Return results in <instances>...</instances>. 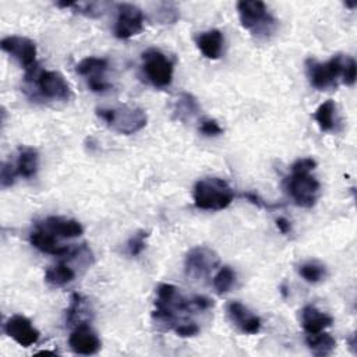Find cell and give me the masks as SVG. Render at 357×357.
Masks as SVG:
<instances>
[{"mask_svg":"<svg viewBox=\"0 0 357 357\" xmlns=\"http://www.w3.org/2000/svg\"><path fill=\"white\" fill-rule=\"evenodd\" d=\"M212 305V300L205 296H194L188 298L184 297L176 286L162 283L156 289L153 317L166 324L170 329H174L181 322L188 321L181 312L190 314L192 311H205Z\"/></svg>","mask_w":357,"mask_h":357,"instance_id":"6da1fadb","label":"cell"},{"mask_svg":"<svg viewBox=\"0 0 357 357\" xmlns=\"http://www.w3.org/2000/svg\"><path fill=\"white\" fill-rule=\"evenodd\" d=\"M194 204L199 209L220 211L227 208L233 198V188L219 177H204L194 185Z\"/></svg>","mask_w":357,"mask_h":357,"instance_id":"7a4b0ae2","label":"cell"},{"mask_svg":"<svg viewBox=\"0 0 357 357\" xmlns=\"http://www.w3.org/2000/svg\"><path fill=\"white\" fill-rule=\"evenodd\" d=\"M96 116L113 131L124 135H131L146 126L148 117L141 107L119 106V107H99Z\"/></svg>","mask_w":357,"mask_h":357,"instance_id":"3957f363","label":"cell"},{"mask_svg":"<svg viewBox=\"0 0 357 357\" xmlns=\"http://www.w3.org/2000/svg\"><path fill=\"white\" fill-rule=\"evenodd\" d=\"M237 11L243 28L257 38H268L276 28V20L268 11L264 1L241 0L237 3Z\"/></svg>","mask_w":357,"mask_h":357,"instance_id":"277c9868","label":"cell"},{"mask_svg":"<svg viewBox=\"0 0 357 357\" xmlns=\"http://www.w3.org/2000/svg\"><path fill=\"white\" fill-rule=\"evenodd\" d=\"M347 57L349 56L336 54L325 63L317 61L314 59H308L305 61V67H307V77L310 84L319 91L336 86L337 81L339 79L342 81Z\"/></svg>","mask_w":357,"mask_h":357,"instance_id":"5b68a950","label":"cell"},{"mask_svg":"<svg viewBox=\"0 0 357 357\" xmlns=\"http://www.w3.org/2000/svg\"><path fill=\"white\" fill-rule=\"evenodd\" d=\"M25 81H33L38 93L49 100H68L71 98V88L66 78L50 70H38V66L25 74Z\"/></svg>","mask_w":357,"mask_h":357,"instance_id":"8992f818","label":"cell"},{"mask_svg":"<svg viewBox=\"0 0 357 357\" xmlns=\"http://www.w3.org/2000/svg\"><path fill=\"white\" fill-rule=\"evenodd\" d=\"M283 185L291 201L301 208H312L319 197L321 185L311 172L291 170Z\"/></svg>","mask_w":357,"mask_h":357,"instance_id":"52a82bcc","label":"cell"},{"mask_svg":"<svg viewBox=\"0 0 357 357\" xmlns=\"http://www.w3.org/2000/svg\"><path fill=\"white\" fill-rule=\"evenodd\" d=\"M142 73L156 88H166L173 81V63L159 49H148L141 56Z\"/></svg>","mask_w":357,"mask_h":357,"instance_id":"ba28073f","label":"cell"},{"mask_svg":"<svg viewBox=\"0 0 357 357\" xmlns=\"http://www.w3.org/2000/svg\"><path fill=\"white\" fill-rule=\"evenodd\" d=\"M220 264L219 255L209 247L198 245L191 248L184 259V272L194 280L205 279Z\"/></svg>","mask_w":357,"mask_h":357,"instance_id":"9c48e42d","label":"cell"},{"mask_svg":"<svg viewBox=\"0 0 357 357\" xmlns=\"http://www.w3.org/2000/svg\"><path fill=\"white\" fill-rule=\"evenodd\" d=\"M144 22V13L139 7L130 3H120L117 6L114 36L119 39H130L142 32Z\"/></svg>","mask_w":357,"mask_h":357,"instance_id":"30bf717a","label":"cell"},{"mask_svg":"<svg viewBox=\"0 0 357 357\" xmlns=\"http://www.w3.org/2000/svg\"><path fill=\"white\" fill-rule=\"evenodd\" d=\"M0 46L6 53L13 56L25 68V71L36 67V45L31 39L11 35L3 38Z\"/></svg>","mask_w":357,"mask_h":357,"instance_id":"8fae6325","label":"cell"},{"mask_svg":"<svg viewBox=\"0 0 357 357\" xmlns=\"http://www.w3.org/2000/svg\"><path fill=\"white\" fill-rule=\"evenodd\" d=\"M77 73L86 79L88 88L93 92H103L110 88V84L105 79V73L107 70V60L103 57H85L77 67Z\"/></svg>","mask_w":357,"mask_h":357,"instance_id":"7c38bea8","label":"cell"},{"mask_svg":"<svg viewBox=\"0 0 357 357\" xmlns=\"http://www.w3.org/2000/svg\"><path fill=\"white\" fill-rule=\"evenodd\" d=\"M4 332L14 339L20 346L29 347L35 344L39 339L38 329L32 325V322L24 315H13L4 324Z\"/></svg>","mask_w":357,"mask_h":357,"instance_id":"4fadbf2b","label":"cell"},{"mask_svg":"<svg viewBox=\"0 0 357 357\" xmlns=\"http://www.w3.org/2000/svg\"><path fill=\"white\" fill-rule=\"evenodd\" d=\"M68 344L74 353L82 354V356L95 354L100 349V340L98 335L86 322H81L75 325V328L70 333Z\"/></svg>","mask_w":357,"mask_h":357,"instance_id":"5bb4252c","label":"cell"},{"mask_svg":"<svg viewBox=\"0 0 357 357\" xmlns=\"http://www.w3.org/2000/svg\"><path fill=\"white\" fill-rule=\"evenodd\" d=\"M227 317L230 321L243 332L248 335H255L261 329V319L252 314L245 305L238 301H230L226 307Z\"/></svg>","mask_w":357,"mask_h":357,"instance_id":"9a60e30c","label":"cell"},{"mask_svg":"<svg viewBox=\"0 0 357 357\" xmlns=\"http://www.w3.org/2000/svg\"><path fill=\"white\" fill-rule=\"evenodd\" d=\"M29 241L36 250L56 257H67L73 251V248L60 244L57 241V237L45 227H42L39 223L36 225L35 230L31 231Z\"/></svg>","mask_w":357,"mask_h":357,"instance_id":"2e32d148","label":"cell"},{"mask_svg":"<svg viewBox=\"0 0 357 357\" xmlns=\"http://www.w3.org/2000/svg\"><path fill=\"white\" fill-rule=\"evenodd\" d=\"M39 225L46 230H49L56 237H63V238L78 237L84 233V227L78 220L67 219L63 216H49Z\"/></svg>","mask_w":357,"mask_h":357,"instance_id":"e0dca14e","label":"cell"},{"mask_svg":"<svg viewBox=\"0 0 357 357\" xmlns=\"http://www.w3.org/2000/svg\"><path fill=\"white\" fill-rule=\"evenodd\" d=\"M332 324L333 318L314 305H305L301 310V325L308 335L322 332Z\"/></svg>","mask_w":357,"mask_h":357,"instance_id":"ac0fdd59","label":"cell"},{"mask_svg":"<svg viewBox=\"0 0 357 357\" xmlns=\"http://www.w3.org/2000/svg\"><path fill=\"white\" fill-rule=\"evenodd\" d=\"M197 47L199 52L211 60H216L222 54L223 35L219 29H209L197 36Z\"/></svg>","mask_w":357,"mask_h":357,"instance_id":"d6986e66","label":"cell"},{"mask_svg":"<svg viewBox=\"0 0 357 357\" xmlns=\"http://www.w3.org/2000/svg\"><path fill=\"white\" fill-rule=\"evenodd\" d=\"M39 166L38 151L32 146H20L15 160V169L18 176L24 178H31L36 174Z\"/></svg>","mask_w":357,"mask_h":357,"instance_id":"ffe728a7","label":"cell"},{"mask_svg":"<svg viewBox=\"0 0 357 357\" xmlns=\"http://www.w3.org/2000/svg\"><path fill=\"white\" fill-rule=\"evenodd\" d=\"M75 279V271L67 262H59L52 265L45 272V280L54 287H61L71 283Z\"/></svg>","mask_w":357,"mask_h":357,"instance_id":"44dd1931","label":"cell"},{"mask_svg":"<svg viewBox=\"0 0 357 357\" xmlns=\"http://www.w3.org/2000/svg\"><path fill=\"white\" fill-rule=\"evenodd\" d=\"M305 342H307V346L311 350V353L317 357L329 356L335 350V346H336L335 339L324 331L318 332V333L308 335Z\"/></svg>","mask_w":357,"mask_h":357,"instance_id":"7402d4cb","label":"cell"},{"mask_svg":"<svg viewBox=\"0 0 357 357\" xmlns=\"http://www.w3.org/2000/svg\"><path fill=\"white\" fill-rule=\"evenodd\" d=\"M335 112L336 105L331 99L325 100L317 107L314 119L322 131H332L335 128Z\"/></svg>","mask_w":357,"mask_h":357,"instance_id":"603a6c76","label":"cell"},{"mask_svg":"<svg viewBox=\"0 0 357 357\" xmlns=\"http://www.w3.org/2000/svg\"><path fill=\"white\" fill-rule=\"evenodd\" d=\"M174 113L178 120L185 121L198 113V103L190 93H181L174 103Z\"/></svg>","mask_w":357,"mask_h":357,"instance_id":"cb8c5ba5","label":"cell"},{"mask_svg":"<svg viewBox=\"0 0 357 357\" xmlns=\"http://www.w3.org/2000/svg\"><path fill=\"white\" fill-rule=\"evenodd\" d=\"M298 275L308 283H318L325 278L326 269L317 261H308L298 266Z\"/></svg>","mask_w":357,"mask_h":357,"instance_id":"d4e9b609","label":"cell"},{"mask_svg":"<svg viewBox=\"0 0 357 357\" xmlns=\"http://www.w3.org/2000/svg\"><path fill=\"white\" fill-rule=\"evenodd\" d=\"M236 282V272L230 266H222L215 275L212 284L219 294L227 293Z\"/></svg>","mask_w":357,"mask_h":357,"instance_id":"484cf974","label":"cell"},{"mask_svg":"<svg viewBox=\"0 0 357 357\" xmlns=\"http://www.w3.org/2000/svg\"><path fill=\"white\" fill-rule=\"evenodd\" d=\"M148 236L149 234L145 230H138L135 234L131 236V238L127 243V251L131 257H137L144 251V248L146 245Z\"/></svg>","mask_w":357,"mask_h":357,"instance_id":"4316f807","label":"cell"},{"mask_svg":"<svg viewBox=\"0 0 357 357\" xmlns=\"http://www.w3.org/2000/svg\"><path fill=\"white\" fill-rule=\"evenodd\" d=\"M18 173L15 169V165H13L11 162H3L1 169H0V183L3 188L11 187L17 178Z\"/></svg>","mask_w":357,"mask_h":357,"instance_id":"83f0119b","label":"cell"},{"mask_svg":"<svg viewBox=\"0 0 357 357\" xmlns=\"http://www.w3.org/2000/svg\"><path fill=\"white\" fill-rule=\"evenodd\" d=\"M177 336H181V337H191V336H195L198 332H199V326L197 322L188 319V321H184L181 322L180 325H177L174 329Z\"/></svg>","mask_w":357,"mask_h":357,"instance_id":"f1b7e54d","label":"cell"},{"mask_svg":"<svg viewBox=\"0 0 357 357\" xmlns=\"http://www.w3.org/2000/svg\"><path fill=\"white\" fill-rule=\"evenodd\" d=\"M199 132L206 135V137H216L219 134L223 132L222 127L219 126V123L216 120H212V119H204L199 124Z\"/></svg>","mask_w":357,"mask_h":357,"instance_id":"f546056e","label":"cell"},{"mask_svg":"<svg viewBox=\"0 0 357 357\" xmlns=\"http://www.w3.org/2000/svg\"><path fill=\"white\" fill-rule=\"evenodd\" d=\"M356 61L353 57H347L346 60V66H344V70H343V75H342V82L346 84V85H353L354 81H356Z\"/></svg>","mask_w":357,"mask_h":357,"instance_id":"4dcf8cb0","label":"cell"},{"mask_svg":"<svg viewBox=\"0 0 357 357\" xmlns=\"http://www.w3.org/2000/svg\"><path fill=\"white\" fill-rule=\"evenodd\" d=\"M315 166H317V162L312 158H301V159H297L290 169L294 172H312Z\"/></svg>","mask_w":357,"mask_h":357,"instance_id":"1f68e13d","label":"cell"},{"mask_svg":"<svg viewBox=\"0 0 357 357\" xmlns=\"http://www.w3.org/2000/svg\"><path fill=\"white\" fill-rule=\"evenodd\" d=\"M276 227L279 229V231H280L282 234H287V233H290V230H291L290 222H289L286 218H283V216H280V218L276 219Z\"/></svg>","mask_w":357,"mask_h":357,"instance_id":"d6a6232c","label":"cell"}]
</instances>
